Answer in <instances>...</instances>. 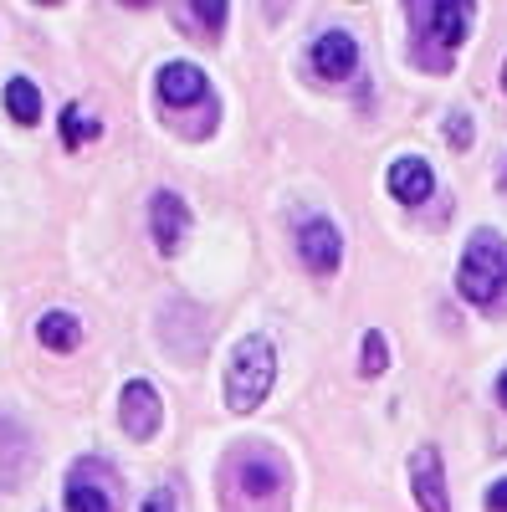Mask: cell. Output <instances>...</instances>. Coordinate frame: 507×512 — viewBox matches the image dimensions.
I'll list each match as a JSON object with an SVG mask.
<instances>
[{
	"label": "cell",
	"mask_w": 507,
	"mask_h": 512,
	"mask_svg": "<svg viewBox=\"0 0 507 512\" xmlns=\"http://www.w3.org/2000/svg\"><path fill=\"white\" fill-rule=\"evenodd\" d=\"M216 492H221V512H287L292 466L282 451L246 441V446L226 451Z\"/></svg>",
	"instance_id": "obj_1"
},
{
	"label": "cell",
	"mask_w": 507,
	"mask_h": 512,
	"mask_svg": "<svg viewBox=\"0 0 507 512\" xmlns=\"http://www.w3.org/2000/svg\"><path fill=\"white\" fill-rule=\"evenodd\" d=\"M456 287L482 313L507 308V241L497 231H477L467 241V256H461V267H456Z\"/></svg>",
	"instance_id": "obj_2"
},
{
	"label": "cell",
	"mask_w": 507,
	"mask_h": 512,
	"mask_svg": "<svg viewBox=\"0 0 507 512\" xmlns=\"http://www.w3.org/2000/svg\"><path fill=\"white\" fill-rule=\"evenodd\" d=\"M159 108L175 123V134H180L185 113H195V139L216 134V118H221L216 98H210V77L195 62H164L159 67Z\"/></svg>",
	"instance_id": "obj_3"
},
{
	"label": "cell",
	"mask_w": 507,
	"mask_h": 512,
	"mask_svg": "<svg viewBox=\"0 0 507 512\" xmlns=\"http://www.w3.org/2000/svg\"><path fill=\"white\" fill-rule=\"evenodd\" d=\"M472 26V6H456V0H420L410 6V31H415V57L431 52L426 67L431 72H446L451 67V52L461 47V36Z\"/></svg>",
	"instance_id": "obj_4"
},
{
	"label": "cell",
	"mask_w": 507,
	"mask_h": 512,
	"mask_svg": "<svg viewBox=\"0 0 507 512\" xmlns=\"http://www.w3.org/2000/svg\"><path fill=\"white\" fill-rule=\"evenodd\" d=\"M272 379H277V354L267 338H241L231 364H226V405L236 415H251L267 395H272Z\"/></svg>",
	"instance_id": "obj_5"
},
{
	"label": "cell",
	"mask_w": 507,
	"mask_h": 512,
	"mask_svg": "<svg viewBox=\"0 0 507 512\" xmlns=\"http://www.w3.org/2000/svg\"><path fill=\"white\" fill-rule=\"evenodd\" d=\"M67 512H118V472L88 456L67 472Z\"/></svg>",
	"instance_id": "obj_6"
},
{
	"label": "cell",
	"mask_w": 507,
	"mask_h": 512,
	"mask_svg": "<svg viewBox=\"0 0 507 512\" xmlns=\"http://www.w3.org/2000/svg\"><path fill=\"white\" fill-rule=\"evenodd\" d=\"M298 256H303V267L328 277L338 272V262H344V241H338V226L328 216H308L298 226Z\"/></svg>",
	"instance_id": "obj_7"
},
{
	"label": "cell",
	"mask_w": 507,
	"mask_h": 512,
	"mask_svg": "<svg viewBox=\"0 0 507 512\" xmlns=\"http://www.w3.org/2000/svg\"><path fill=\"white\" fill-rule=\"evenodd\" d=\"M118 415H123V431H129L134 441H149V436L159 431V420H164V405H159V395H154V384H149V379H129V384H123Z\"/></svg>",
	"instance_id": "obj_8"
},
{
	"label": "cell",
	"mask_w": 507,
	"mask_h": 512,
	"mask_svg": "<svg viewBox=\"0 0 507 512\" xmlns=\"http://www.w3.org/2000/svg\"><path fill=\"white\" fill-rule=\"evenodd\" d=\"M410 487H415L420 512H451L446 466H441V451H436V446H420V451L410 456Z\"/></svg>",
	"instance_id": "obj_9"
},
{
	"label": "cell",
	"mask_w": 507,
	"mask_h": 512,
	"mask_svg": "<svg viewBox=\"0 0 507 512\" xmlns=\"http://www.w3.org/2000/svg\"><path fill=\"white\" fill-rule=\"evenodd\" d=\"M149 226H154V246H159L164 256H175V251L185 246V231H190L185 200H180L175 190H159V195L149 200Z\"/></svg>",
	"instance_id": "obj_10"
},
{
	"label": "cell",
	"mask_w": 507,
	"mask_h": 512,
	"mask_svg": "<svg viewBox=\"0 0 507 512\" xmlns=\"http://www.w3.org/2000/svg\"><path fill=\"white\" fill-rule=\"evenodd\" d=\"M313 72L323 77V82H344V77H354V67H359V41L349 36V31H323L318 41H313Z\"/></svg>",
	"instance_id": "obj_11"
},
{
	"label": "cell",
	"mask_w": 507,
	"mask_h": 512,
	"mask_svg": "<svg viewBox=\"0 0 507 512\" xmlns=\"http://www.w3.org/2000/svg\"><path fill=\"white\" fill-rule=\"evenodd\" d=\"M385 180H390V195H395L400 205H426V200H431V190H436V180H431V164L420 159V154L395 159Z\"/></svg>",
	"instance_id": "obj_12"
},
{
	"label": "cell",
	"mask_w": 507,
	"mask_h": 512,
	"mask_svg": "<svg viewBox=\"0 0 507 512\" xmlns=\"http://www.w3.org/2000/svg\"><path fill=\"white\" fill-rule=\"evenodd\" d=\"M36 338H41V344H47L52 354H72V349L82 344V323H77L72 313H41Z\"/></svg>",
	"instance_id": "obj_13"
},
{
	"label": "cell",
	"mask_w": 507,
	"mask_h": 512,
	"mask_svg": "<svg viewBox=\"0 0 507 512\" xmlns=\"http://www.w3.org/2000/svg\"><path fill=\"white\" fill-rule=\"evenodd\" d=\"M6 113H11L16 123H26V128L41 118V93H36L31 77H11V82H6Z\"/></svg>",
	"instance_id": "obj_14"
},
{
	"label": "cell",
	"mask_w": 507,
	"mask_h": 512,
	"mask_svg": "<svg viewBox=\"0 0 507 512\" xmlns=\"http://www.w3.org/2000/svg\"><path fill=\"white\" fill-rule=\"evenodd\" d=\"M180 26L205 31V36H221V26H226V6H210V0H190V6H180Z\"/></svg>",
	"instance_id": "obj_15"
},
{
	"label": "cell",
	"mask_w": 507,
	"mask_h": 512,
	"mask_svg": "<svg viewBox=\"0 0 507 512\" xmlns=\"http://www.w3.org/2000/svg\"><path fill=\"white\" fill-rule=\"evenodd\" d=\"M88 139H98V118H88V113L72 103V108L62 113V144H67V149H82Z\"/></svg>",
	"instance_id": "obj_16"
},
{
	"label": "cell",
	"mask_w": 507,
	"mask_h": 512,
	"mask_svg": "<svg viewBox=\"0 0 507 512\" xmlns=\"http://www.w3.org/2000/svg\"><path fill=\"white\" fill-rule=\"evenodd\" d=\"M385 364H390V344H385V333L379 328H369L364 333V379H374V374H385Z\"/></svg>",
	"instance_id": "obj_17"
},
{
	"label": "cell",
	"mask_w": 507,
	"mask_h": 512,
	"mask_svg": "<svg viewBox=\"0 0 507 512\" xmlns=\"http://www.w3.org/2000/svg\"><path fill=\"white\" fill-rule=\"evenodd\" d=\"M144 512H185L180 487H154V492L144 497Z\"/></svg>",
	"instance_id": "obj_18"
},
{
	"label": "cell",
	"mask_w": 507,
	"mask_h": 512,
	"mask_svg": "<svg viewBox=\"0 0 507 512\" xmlns=\"http://www.w3.org/2000/svg\"><path fill=\"white\" fill-rule=\"evenodd\" d=\"M446 144L451 149H472V118L467 113H451L446 118Z\"/></svg>",
	"instance_id": "obj_19"
},
{
	"label": "cell",
	"mask_w": 507,
	"mask_h": 512,
	"mask_svg": "<svg viewBox=\"0 0 507 512\" xmlns=\"http://www.w3.org/2000/svg\"><path fill=\"white\" fill-rule=\"evenodd\" d=\"M487 512H507V477L492 482V492H487Z\"/></svg>",
	"instance_id": "obj_20"
},
{
	"label": "cell",
	"mask_w": 507,
	"mask_h": 512,
	"mask_svg": "<svg viewBox=\"0 0 507 512\" xmlns=\"http://www.w3.org/2000/svg\"><path fill=\"white\" fill-rule=\"evenodd\" d=\"M497 400H502V410H507V369H502V379H497Z\"/></svg>",
	"instance_id": "obj_21"
},
{
	"label": "cell",
	"mask_w": 507,
	"mask_h": 512,
	"mask_svg": "<svg viewBox=\"0 0 507 512\" xmlns=\"http://www.w3.org/2000/svg\"><path fill=\"white\" fill-rule=\"evenodd\" d=\"M497 185H502V190H507V159H502V180H497Z\"/></svg>",
	"instance_id": "obj_22"
},
{
	"label": "cell",
	"mask_w": 507,
	"mask_h": 512,
	"mask_svg": "<svg viewBox=\"0 0 507 512\" xmlns=\"http://www.w3.org/2000/svg\"><path fill=\"white\" fill-rule=\"evenodd\" d=\"M502 88H507V62H502Z\"/></svg>",
	"instance_id": "obj_23"
}]
</instances>
